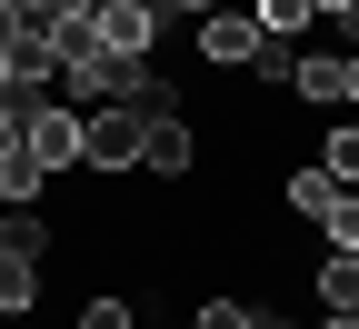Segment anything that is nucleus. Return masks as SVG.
<instances>
[{"label": "nucleus", "mask_w": 359, "mask_h": 329, "mask_svg": "<svg viewBox=\"0 0 359 329\" xmlns=\"http://www.w3.org/2000/svg\"><path fill=\"white\" fill-rule=\"evenodd\" d=\"M80 329H130V300H90V309H80Z\"/></svg>", "instance_id": "17"}, {"label": "nucleus", "mask_w": 359, "mask_h": 329, "mask_svg": "<svg viewBox=\"0 0 359 329\" xmlns=\"http://www.w3.org/2000/svg\"><path fill=\"white\" fill-rule=\"evenodd\" d=\"M349 100H359V51H349Z\"/></svg>", "instance_id": "24"}, {"label": "nucleus", "mask_w": 359, "mask_h": 329, "mask_svg": "<svg viewBox=\"0 0 359 329\" xmlns=\"http://www.w3.org/2000/svg\"><path fill=\"white\" fill-rule=\"evenodd\" d=\"M40 300V260H20V250H0V319H20Z\"/></svg>", "instance_id": "9"}, {"label": "nucleus", "mask_w": 359, "mask_h": 329, "mask_svg": "<svg viewBox=\"0 0 359 329\" xmlns=\"http://www.w3.org/2000/svg\"><path fill=\"white\" fill-rule=\"evenodd\" d=\"M320 11H339V20H349V11H359V0H320Z\"/></svg>", "instance_id": "23"}, {"label": "nucleus", "mask_w": 359, "mask_h": 329, "mask_svg": "<svg viewBox=\"0 0 359 329\" xmlns=\"http://www.w3.org/2000/svg\"><path fill=\"white\" fill-rule=\"evenodd\" d=\"M290 210H299V220H330V210H339V180H330V170H290Z\"/></svg>", "instance_id": "10"}, {"label": "nucleus", "mask_w": 359, "mask_h": 329, "mask_svg": "<svg viewBox=\"0 0 359 329\" xmlns=\"http://www.w3.org/2000/svg\"><path fill=\"white\" fill-rule=\"evenodd\" d=\"M290 90H299L309 110H320V100H349V51H299V80Z\"/></svg>", "instance_id": "7"}, {"label": "nucleus", "mask_w": 359, "mask_h": 329, "mask_svg": "<svg viewBox=\"0 0 359 329\" xmlns=\"http://www.w3.org/2000/svg\"><path fill=\"white\" fill-rule=\"evenodd\" d=\"M320 170L339 180V190H359V130H330V150H320Z\"/></svg>", "instance_id": "13"}, {"label": "nucleus", "mask_w": 359, "mask_h": 329, "mask_svg": "<svg viewBox=\"0 0 359 329\" xmlns=\"http://www.w3.org/2000/svg\"><path fill=\"white\" fill-rule=\"evenodd\" d=\"M320 229H330V250H359V190H339V210H330Z\"/></svg>", "instance_id": "15"}, {"label": "nucleus", "mask_w": 359, "mask_h": 329, "mask_svg": "<svg viewBox=\"0 0 359 329\" xmlns=\"http://www.w3.org/2000/svg\"><path fill=\"white\" fill-rule=\"evenodd\" d=\"M250 319H259L250 300H200V329H250Z\"/></svg>", "instance_id": "16"}, {"label": "nucleus", "mask_w": 359, "mask_h": 329, "mask_svg": "<svg viewBox=\"0 0 359 329\" xmlns=\"http://www.w3.org/2000/svg\"><path fill=\"white\" fill-rule=\"evenodd\" d=\"M30 160L40 170H80L90 160V120H70L60 100H30Z\"/></svg>", "instance_id": "3"}, {"label": "nucleus", "mask_w": 359, "mask_h": 329, "mask_svg": "<svg viewBox=\"0 0 359 329\" xmlns=\"http://www.w3.org/2000/svg\"><path fill=\"white\" fill-rule=\"evenodd\" d=\"M0 250L40 260V250H50V220H40V210H0Z\"/></svg>", "instance_id": "11"}, {"label": "nucleus", "mask_w": 359, "mask_h": 329, "mask_svg": "<svg viewBox=\"0 0 359 329\" xmlns=\"http://www.w3.org/2000/svg\"><path fill=\"white\" fill-rule=\"evenodd\" d=\"M170 11H219V0H170Z\"/></svg>", "instance_id": "22"}, {"label": "nucleus", "mask_w": 359, "mask_h": 329, "mask_svg": "<svg viewBox=\"0 0 359 329\" xmlns=\"http://www.w3.org/2000/svg\"><path fill=\"white\" fill-rule=\"evenodd\" d=\"M309 20H320V0H259V30L269 40H299Z\"/></svg>", "instance_id": "12"}, {"label": "nucleus", "mask_w": 359, "mask_h": 329, "mask_svg": "<svg viewBox=\"0 0 359 329\" xmlns=\"http://www.w3.org/2000/svg\"><path fill=\"white\" fill-rule=\"evenodd\" d=\"M11 90H20V60H11V51H0V100H11Z\"/></svg>", "instance_id": "18"}, {"label": "nucleus", "mask_w": 359, "mask_h": 329, "mask_svg": "<svg viewBox=\"0 0 359 329\" xmlns=\"http://www.w3.org/2000/svg\"><path fill=\"white\" fill-rule=\"evenodd\" d=\"M140 130H150V120L100 110V120H90V160H80V170H140Z\"/></svg>", "instance_id": "5"}, {"label": "nucleus", "mask_w": 359, "mask_h": 329, "mask_svg": "<svg viewBox=\"0 0 359 329\" xmlns=\"http://www.w3.org/2000/svg\"><path fill=\"white\" fill-rule=\"evenodd\" d=\"M90 20H100V51L150 60V40H160V20H170V0H90Z\"/></svg>", "instance_id": "2"}, {"label": "nucleus", "mask_w": 359, "mask_h": 329, "mask_svg": "<svg viewBox=\"0 0 359 329\" xmlns=\"http://www.w3.org/2000/svg\"><path fill=\"white\" fill-rule=\"evenodd\" d=\"M190 160H200L190 120H150V130H140V170H150V180H190Z\"/></svg>", "instance_id": "6"}, {"label": "nucleus", "mask_w": 359, "mask_h": 329, "mask_svg": "<svg viewBox=\"0 0 359 329\" xmlns=\"http://www.w3.org/2000/svg\"><path fill=\"white\" fill-rule=\"evenodd\" d=\"M259 51H269L259 11H230V0H219V11L200 20V60H210V70H259Z\"/></svg>", "instance_id": "1"}, {"label": "nucleus", "mask_w": 359, "mask_h": 329, "mask_svg": "<svg viewBox=\"0 0 359 329\" xmlns=\"http://www.w3.org/2000/svg\"><path fill=\"white\" fill-rule=\"evenodd\" d=\"M320 329H359V309H330V319H320Z\"/></svg>", "instance_id": "20"}, {"label": "nucleus", "mask_w": 359, "mask_h": 329, "mask_svg": "<svg viewBox=\"0 0 359 329\" xmlns=\"http://www.w3.org/2000/svg\"><path fill=\"white\" fill-rule=\"evenodd\" d=\"M60 80H70V90H90V100H110V110H120L130 90L150 80V60H130V51H90V60H80V70H60Z\"/></svg>", "instance_id": "4"}, {"label": "nucleus", "mask_w": 359, "mask_h": 329, "mask_svg": "<svg viewBox=\"0 0 359 329\" xmlns=\"http://www.w3.org/2000/svg\"><path fill=\"white\" fill-rule=\"evenodd\" d=\"M250 329H299V319H280V309H259V319H250Z\"/></svg>", "instance_id": "19"}, {"label": "nucleus", "mask_w": 359, "mask_h": 329, "mask_svg": "<svg viewBox=\"0 0 359 329\" xmlns=\"http://www.w3.org/2000/svg\"><path fill=\"white\" fill-rule=\"evenodd\" d=\"M330 309H359V250H330L320 260V319Z\"/></svg>", "instance_id": "8"}, {"label": "nucleus", "mask_w": 359, "mask_h": 329, "mask_svg": "<svg viewBox=\"0 0 359 329\" xmlns=\"http://www.w3.org/2000/svg\"><path fill=\"white\" fill-rule=\"evenodd\" d=\"M30 11H90V0H30Z\"/></svg>", "instance_id": "21"}, {"label": "nucleus", "mask_w": 359, "mask_h": 329, "mask_svg": "<svg viewBox=\"0 0 359 329\" xmlns=\"http://www.w3.org/2000/svg\"><path fill=\"white\" fill-rule=\"evenodd\" d=\"M20 150H30V100L11 90V100H0V160H20Z\"/></svg>", "instance_id": "14"}]
</instances>
